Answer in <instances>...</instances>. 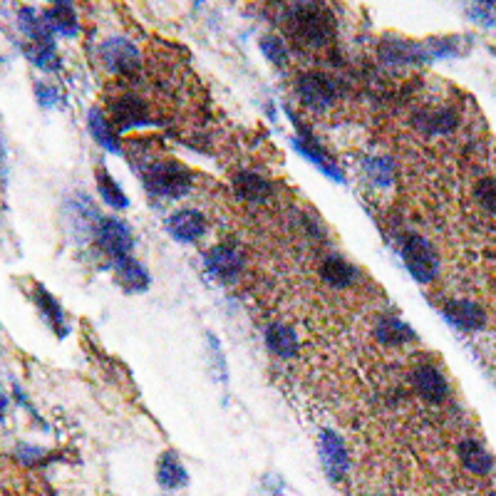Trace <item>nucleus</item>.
I'll return each instance as SVG.
<instances>
[{
  "instance_id": "1",
  "label": "nucleus",
  "mask_w": 496,
  "mask_h": 496,
  "mask_svg": "<svg viewBox=\"0 0 496 496\" xmlns=\"http://www.w3.org/2000/svg\"><path fill=\"white\" fill-rule=\"evenodd\" d=\"M289 18L290 35L298 40L300 45L318 50V47H325L333 40L335 23L323 5H315V3L293 5L289 11Z\"/></svg>"
},
{
  "instance_id": "2",
  "label": "nucleus",
  "mask_w": 496,
  "mask_h": 496,
  "mask_svg": "<svg viewBox=\"0 0 496 496\" xmlns=\"http://www.w3.org/2000/svg\"><path fill=\"white\" fill-rule=\"evenodd\" d=\"M142 182L144 189L150 191L151 197L157 199H182L189 194L191 189V172L176 162H157L150 164L144 172H142Z\"/></svg>"
},
{
  "instance_id": "3",
  "label": "nucleus",
  "mask_w": 496,
  "mask_h": 496,
  "mask_svg": "<svg viewBox=\"0 0 496 496\" xmlns=\"http://www.w3.org/2000/svg\"><path fill=\"white\" fill-rule=\"evenodd\" d=\"M402 261L407 271L419 283H432L439 276V256L432 248V243L417 233L404 236L402 241Z\"/></svg>"
},
{
  "instance_id": "4",
  "label": "nucleus",
  "mask_w": 496,
  "mask_h": 496,
  "mask_svg": "<svg viewBox=\"0 0 496 496\" xmlns=\"http://www.w3.org/2000/svg\"><path fill=\"white\" fill-rule=\"evenodd\" d=\"M204 268L214 281H219L224 286H233L241 281L246 271V258L232 243H216L204 256Z\"/></svg>"
},
{
  "instance_id": "5",
  "label": "nucleus",
  "mask_w": 496,
  "mask_h": 496,
  "mask_svg": "<svg viewBox=\"0 0 496 496\" xmlns=\"http://www.w3.org/2000/svg\"><path fill=\"white\" fill-rule=\"evenodd\" d=\"M300 102L305 104L313 112H325L328 107H333L340 97V87L337 82L330 77V75H323V72H308V75H300L298 85Z\"/></svg>"
},
{
  "instance_id": "6",
  "label": "nucleus",
  "mask_w": 496,
  "mask_h": 496,
  "mask_svg": "<svg viewBox=\"0 0 496 496\" xmlns=\"http://www.w3.org/2000/svg\"><path fill=\"white\" fill-rule=\"evenodd\" d=\"M100 60H102L104 68L119 77H129L142 68L139 50L127 37H107L100 45Z\"/></svg>"
},
{
  "instance_id": "7",
  "label": "nucleus",
  "mask_w": 496,
  "mask_h": 496,
  "mask_svg": "<svg viewBox=\"0 0 496 496\" xmlns=\"http://www.w3.org/2000/svg\"><path fill=\"white\" fill-rule=\"evenodd\" d=\"M94 241L102 248L104 256L112 258V264L119 261V258H125V256H132V248H134L132 229L122 219H117V216L100 221L97 233H94Z\"/></svg>"
},
{
  "instance_id": "8",
  "label": "nucleus",
  "mask_w": 496,
  "mask_h": 496,
  "mask_svg": "<svg viewBox=\"0 0 496 496\" xmlns=\"http://www.w3.org/2000/svg\"><path fill=\"white\" fill-rule=\"evenodd\" d=\"M318 451H321V462H323L325 474L330 476L333 484H340L350 472V457L343 437H337L335 432L325 429L318 439Z\"/></svg>"
},
{
  "instance_id": "9",
  "label": "nucleus",
  "mask_w": 496,
  "mask_h": 496,
  "mask_svg": "<svg viewBox=\"0 0 496 496\" xmlns=\"http://www.w3.org/2000/svg\"><path fill=\"white\" fill-rule=\"evenodd\" d=\"M110 122L117 129H134L147 127L154 119L144 100H139L137 94H122L110 104Z\"/></svg>"
},
{
  "instance_id": "10",
  "label": "nucleus",
  "mask_w": 496,
  "mask_h": 496,
  "mask_svg": "<svg viewBox=\"0 0 496 496\" xmlns=\"http://www.w3.org/2000/svg\"><path fill=\"white\" fill-rule=\"evenodd\" d=\"M380 60L385 65H415V62H427L429 55L425 50V43H415V40H404V37H385L380 43Z\"/></svg>"
},
{
  "instance_id": "11",
  "label": "nucleus",
  "mask_w": 496,
  "mask_h": 496,
  "mask_svg": "<svg viewBox=\"0 0 496 496\" xmlns=\"http://www.w3.org/2000/svg\"><path fill=\"white\" fill-rule=\"evenodd\" d=\"M68 216H69V233L77 239V241H85L87 236H94L97 233V226L102 216L97 214V208L93 207V201L87 197H72L68 201Z\"/></svg>"
},
{
  "instance_id": "12",
  "label": "nucleus",
  "mask_w": 496,
  "mask_h": 496,
  "mask_svg": "<svg viewBox=\"0 0 496 496\" xmlns=\"http://www.w3.org/2000/svg\"><path fill=\"white\" fill-rule=\"evenodd\" d=\"M207 216L197 208H182L167 219V232L179 243H194L207 233Z\"/></svg>"
},
{
  "instance_id": "13",
  "label": "nucleus",
  "mask_w": 496,
  "mask_h": 496,
  "mask_svg": "<svg viewBox=\"0 0 496 496\" xmlns=\"http://www.w3.org/2000/svg\"><path fill=\"white\" fill-rule=\"evenodd\" d=\"M412 385H415L417 394L432 404L444 402L450 397V382L435 365H419L412 372Z\"/></svg>"
},
{
  "instance_id": "14",
  "label": "nucleus",
  "mask_w": 496,
  "mask_h": 496,
  "mask_svg": "<svg viewBox=\"0 0 496 496\" xmlns=\"http://www.w3.org/2000/svg\"><path fill=\"white\" fill-rule=\"evenodd\" d=\"M444 318L459 330H479L486 325V313L469 298H451L444 303Z\"/></svg>"
},
{
  "instance_id": "15",
  "label": "nucleus",
  "mask_w": 496,
  "mask_h": 496,
  "mask_svg": "<svg viewBox=\"0 0 496 496\" xmlns=\"http://www.w3.org/2000/svg\"><path fill=\"white\" fill-rule=\"evenodd\" d=\"M293 147L300 151V157H305L308 162L315 164V167H318L325 176H330V179H335V182H346V179H343V172L335 167V162L330 159V154L321 147V142H318L315 137H311V134H308V132H305L303 127H300V134L293 137Z\"/></svg>"
},
{
  "instance_id": "16",
  "label": "nucleus",
  "mask_w": 496,
  "mask_h": 496,
  "mask_svg": "<svg viewBox=\"0 0 496 496\" xmlns=\"http://www.w3.org/2000/svg\"><path fill=\"white\" fill-rule=\"evenodd\" d=\"M33 303L37 305V311L40 315L45 318V323L55 330L58 337H65L68 335V318H65V311H62V305L58 303V298L50 293V290L43 286V283H33Z\"/></svg>"
},
{
  "instance_id": "17",
  "label": "nucleus",
  "mask_w": 496,
  "mask_h": 496,
  "mask_svg": "<svg viewBox=\"0 0 496 496\" xmlns=\"http://www.w3.org/2000/svg\"><path fill=\"white\" fill-rule=\"evenodd\" d=\"M265 347L281 360L298 358L300 343L296 330L286 323H271L265 328Z\"/></svg>"
},
{
  "instance_id": "18",
  "label": "nucleus",
  "mask_w": 496,
  "mask_h": 496,
  "mask_svg": "<svg viewBox=\"0 0 496 496\" xmlns=\"http://www.w3.org/2000/svg\"><path fill=\"white\" fill-rule=\"evenodd\" d=\"M459 459L467 467V472L476 474V476H486L494 469V459L479 439L467 437L459 442Z\"/></svg>"
},
{
  "instance_id": "19",
  "label": "nucleus",
  "mask_w": 496,
  "mask_h": 496,
  "mask_svg": "<svg viewBox=\"0 0 496 496\" xmlns=\"http://www.w3.org/2000/svg\"><path fill=\"white\" fill-rule=\"evenodd\" d=\"M115 271L119 283H122V289L127 290V293H144V290L150 289V273H147V268L139 264L137 258H132V256L119 258V261H115Z\"/></svg>"
},
{
  "instance_id": "20",
  "label": "nucleus",
  "mask_w": 496,
  "mask_h": 496,
  "mask_svg": "<svg viewBox=\"0 0 496 496\" xmlns=\"http://www.w3.org/2000/svg\"><path fill=\"white\" fill-rule=\"evenodd\" d=\"M233 191L241 201L248 204H265L271 199V184L264 176L254 172H241L233 176Z\"/></svg>"
},
{
  "instance_id": "21",
  "label": "nucleus",
  "mask_w": 496,
  "mask_h": 496,
  "mask_svg": "<svg viewBox=\"0 0 496 496\" xmlns=\"http://www.w3.org/2000/svg\"><path fill=\"white\" fill-rule=\"evenodd\" d=\"M157 484L174 492V489H182L189 484V472L184 469V464L179 462L176 451H164L157 462Z\"/></svg>"
},
{
  "instance_id": "22",
  "label": "nucleus",
  "mask_w": 496,
  "mask_h": 496,
  "mask_svg": "<svg viewBox=\"0 0 496 496\" xmlns=\"http://www.w3.org/2000/svg\"><path fill=\"white\" fill-rule=\"evenodd\" d=\"M375 337L380 340L382 346L400 347L412 343L417 335L415 330L407 323H402L400 318H394V315H382L380 321H378V325H375Z\"/></svg>"
},
{
  "instance_id": "23",
  "label": "nucleus",
  "mask_w": 496,
  "mask_h": 496,
  "mask_svg": "<svg viewBox=\"0 0 496 496\" xmlns=\"http://www.w3.org/2000/svg\"><path fill=\"white\" fill-rule=\"evenodd\" d=\"M321 276L330 289H350L358 281V271H355V265L347 264L346 258L328 256L321 264Z\"/></svg>"
},
{
  "instance_id": "24",
  "label": "nucleus",
  "mask_w": 496,
  "mask_h": 496,
  "mask_svg": "<svg viewBox=\"0 0 496 496\" xmlns=\"http://www.w3.org/2000/svg\"><path fill=\"white\" fill-rule=\"evenodd\" d=\"M43 18H45L47 28L53 30V35L75 37L77 30H80V25H77V15H75V11L69 8L68 3H55V5H50V8L43 12Z\"/></svg>"
},
{
  "instance_id": "25",
  "label": "nucleus",
  "mask_w": 496,
  "mask_h": 496,
  "mask_svg": "<svg viewBox=\"0 0 496 496\" xmlns=\"http://www.w3.org/2000/svg\"><path fill=\"white\" fill-rule=\"evenodd\" d=\"M87 127H90V134L97 139V144L104 147L107 151H112V154H119V139L115 134V127H112V122L107 119L102 110H90V115H87Z\"/></svg>"
},
{
  "instance_id": "26",
  "label": "nucleus",
  "mask_w": 496,
  "mask_h": 496,
  "mask_svg": "<svg viewBox=\"0 0 496 496\" xmlns=\"http://www.w3.org/2000/svg\"><path fill=\"white\" fill-rule=\"evenodd\" d=\"M415 125L425 134H439V137H447L457 127V115L450 110H429L417 117Z\"/></svg>"
},
{
  "instance_id": "27",
  "label": "nucleus",
  "mask_w": 496,
  "mask_h": 496,
  "mask_svg": "<svg viewBox=\"0 0 496 496\" xmlns=\"http://www.w3.org/2000/svg\"><path fill=\"white\" fill-rule=\"evenodd\" d=\"M97 191H100V197H102L104 204H110L112 208H127L129 207V199L127 194L122 191V186L117 184L115 176L107 172L104 167H97Z\"/></svg>"
},
{
  "instance_id": "28",
  "label": "nucleus",
  "mask_w": 496,
  "mask_h": 496,
  "mask_svg": "<svg viewBox=\"0 0 496 496\" xmlns=\"http://www.w3.org/2000/svg\"><path fill=\"white\" fill-rule=\"evenodd\" d=\"M25 55L33 62L35 68L45 69V72H58L60 58L55 53V43H28Z\"/></svg>"
},
{
  "instance_id": "29",
  "label": "nucleus",
  "mask_w": 496,
  "mask_h": 496,
  "mask_svg": "<svg viewBox=\"0 0 496 496\" xmlns=\"http://www.w3.org/2000/svg\"><path fill=\"white\" fill-rule=\"evenodd\" d=\"M365 169H368L370 179L378 186H387L393 182L394 167L387 157H370V159H365Z\"/></svg>"
},
{
  "instance_id": "30",
  "label": "nucleus",
  "mask_w": 496,
  "mask_h": 496,
  "mask_svg": "<svg viewBox=\"0 0 496 496\" xmlns=\"http://www.w3.org/2000/svg\"><path fill=\"white\" fill-rule=\"evenodd\" d=\"M425 50H427L429 60L454 58V55H459V47H457V40H454V37H429L427 43H425Z\"/></svg>"
},
{
  "instance_id": "31",
  "label": "nucleus",
  "mask_w": 496,
  "mask_h": 496,
  "mask_svg": "<svg viewBox=\"0 0 496 496\" xmlns=\"http://www.w3.org/2000/svg\"><path fill=\"white\" fill-rule=\"evenodd\" d=\"M261 50H264V55L276 68H286L289 65V47H286V43L281 40V37H264L261 40Z\"/></svg>"
},
{
  "instance_id": "32",
  "label": "nucleus",
  "mask_w": 496,
  "mask_h": 496,
  "mask_svg": "<svg viewBox=\"0 0 496 496\" xmlns=\"http://www.w3.org/2000/svg\"><path fill=\"white\" fill-rule=\"evenodd\" d=\"M474 199L482 204V207L489 211V214H494L496 216V179L494 176H486L482 179L476 189H474Z\"/></svg>"
},
{
  "instance_id": "33",
  "label": "nucleus",
  "mask_w": 496,
  "mask_h": 496,
  "mask_svg": "<svg viewBox=\"0 0 496 496\" xmlns=\"http://www.w3.org/2000/svg\"><path fill=\"white\" fill-rule=\"evenodd\" d=\"M15 457H18V462L25 464V467H40V464L47 462V451L35 447V444H18Z\"/></svg>"
},
{
  "instance_id": "34",
  "label": "nucleus",
  "mask_w": 496,
  "mask_h": 496,
  "mask_svg": "<svg viewBox=\"0 0 496 496\" xmlns=\"http://www.w3.org/2000/svg\"><path fill=\"white\" fill-rule=\"evenodd\" d=\"M35 97H37V102L43 104V107H53V104H58V90L50 87V85H45V82H35Z\"/></svg>"
},
{
  "instance_id": "35",
  "label": "nucleus",
  "mask_w": 496,
  "mask_h": 496,
  "mask_svg": "<svg viewBox=\"0 0 496 496\" xmlns=\"http://www.w3.org/2000/svg\"><path fill=\"white\" fill-rule=\"evenodd\" d=\"M208 346L214 350V365L219 370V380H226L229 378V370H226V360H224V350H221L219 340L214 335H208Z\"/></svg>"
},
{
  "instance_id": "36",
  "label": "nucleus",
  "mask_w": 496,
  "mask_h": 496,
  "mask_svg": "<svg viewBox=\"0 0 496 496\" xmlns=\"http://www.w3.org/2000/svg\"><path fill=\"white\" fill-rule=\"evenodd\" d=\"M469 15H472L476 23L494 25L496 23V5H474V8H469Z\"/></svg>"
},
{
  "instance_id": "37",
  "label": "nucleus",
  "mask_w": 496,
  "mask_h": 496,
  "mask_svg": "<svg viewBox=\"0 0 496 496\" xmlns=\"http://www.w3.org/2000/svg\"><path fill=\"white\" fill-rule=\"evenodd\" d=\"M5 412H8V397H5V393L0 390V422L5 419Z\"/></svg>"
}]
</instances>
